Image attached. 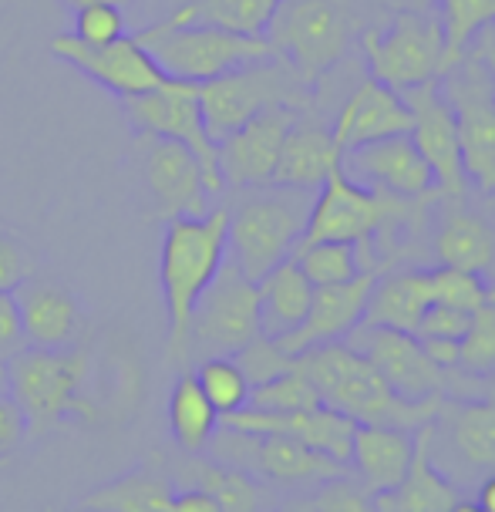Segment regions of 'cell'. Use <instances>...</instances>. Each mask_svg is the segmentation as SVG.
I'll return each instance as SVG.
<instances>
[{
	"label": "cell",
	"instance_id": "obj_18",
	"mask_svg": "<svg viewBox=\"0 0 495 512\" xmlns=\"http://www.w3.org/2000/svg\"><path fill=\"white\" fill-rule=\"evenodd\" d=\"M142 145V172L149 186L152 206L162 219L176 216H206L209 192L203 182L199 159L182 142L155 139V135H139Z\"/></svg>",
	"mask_w": 495,
	"mask_h": 512
},
{
	"label": "cell",
	"instance_id": "obj_26",
	"mask_svg": "<svg viewBox=\"0 0 495 512\" xmlns=\"http://www.w3.org/2000/svg\"><path fill=\"white\" fill-rule=\"evenodd\" d=\"M341 155L344 152L337 149L330 128L297 115V118H293V125H290V132H287V139H283L273 182H277V186L317 192L320 182L327 179V172L341 162Z\"/></svg>",
	"mask_w": 495,
	"mask_h": 512
},
{
	"label": "cell",
	"instance_id": "obj_41",
	"mask_svg": "<svg viewBox=\"0 0 495 512\" xmlns=\"http://www.w3.org/2000/svg\"><path fill=\"white\" fill-rule=\"evenodd\" d=\"M233 361L240 364V371L246 374L250 388H256V384L277 378V374H283V371H290V368H293V358H290V354H283L280 347H277V341H273V337H267V334L253 337L250 344L240 347V351L233 354Z\"/></svg>",
	"mask_w": 495,
	"mask_h": 512
},
{
	"label": "cell",
	"instance_id": "obj_57",
	"mask_svg": "<svg viewBox=\"0 0 495 512\" xmlns=\"http://www.w3.org/2000/svg\"><path fill=\"white\" fill-rule=\"evenodd\" d=\"M0 388H7V368H4V358H0Z\"/></svg>",
	"mask_w": 495,
	"mask_h": 512
},
{
	"label": "cell",
	"instance_id": "obj_15",
	"mask_svg": "<svg viewBox=\"0 0 495 512\" xmlns=\"http://www.w3.org/2000/svg\"><path fill=\"white\" fill-rule=\"evenodd\" d=\"M354 351H361L368 358L388 388L405 401H432L445 398L448 388V371H442L432 358L425 354V347L415 334L394 331V327H371L357 324L347 341Z\"/></svg>",
	"mask_w": 495,
	"mask_h": 512
},
{
	"label": "cell",
	"instance_id": "obj_28",
	"mask_svg": "<svg viewBox=\"0 0 495 512\" xmlns=\"http://www.w3.org/2000/svg\"><path fill=\"white\" fill-rule=\"evenodd\" d=\"M256 294H260V334L283 337L304 324L314 300V283L304 277L297 260L287 256L267 277L256 280Z\"/></svg>",
	"mask_w": 495,
	"mask_h": 512
},
{
	"label": "cell",
	"instance_id": "obj_19",
	"mask_svg": "<svg viewBox=\"0 0 495 512\" xmlns=\"http://www.w3.org/2000/svg\"><path fill=\"white\" fill-rule=\"evenodd\" d=\"M300 112L293 108H267V112L253 115L250 122L229 132L223 142H216L219 176L233 189H256L270 186L277 159L287 139L293 118Z\"/></svg>",
	"mask_w": 495,
	"mask_h": 512
},
{
	"label": "cell",
	"instance_id": "obj_17",
	"mask_svg": "<svg viewBox=\"0 0 495 512\" xmlns=\"http://www.w3.org/2000/svg\"><path fill=\"white\" fill-rule=\"evenodd\" d=\"M408 112H411V142L421 152V159L428 162L435 176V186L442 189L448 199H462L469 189V176L462 166V149H458V132L455 118L448 108L438 81H425L418 88L401 91Z\"/></svg>",
	"mask_w": 495,
	"mask_h": 512
},
{
	"label": "cell",
	"instance_id": "obj_29",
	"mask_svg": "<svg viewBox=\"0 0 495 512\" xmlns=\"http://www.w3.org/2000/svg\"><path fill=\"white\" fill-rule=\"evenodd\" d=\"M428 307H432V297H428V273L425 270L388 273L384 280H374L368 310H364L361 324L394 327V331L415 334L418 320Z\"/></svg>",
	"mask_w": 495,
	"mask_h": 512
},
{
	"label": "cell",
	"instance_id": "obj_58",
	"mask_svg": "<svg viewBox=\"0 0 495 512\" xmlns=\"http://www.w3.org/2000/svg\"><path fill=\"white\" fill-rule=\"evenodd\" d=\"M85 512H95V509H85Z\"/></svg>",
	"mask_w": 495,
	"mask_h": 512
},
{
	"label": "cell",
	"instance_id": "obj_47",
	"mask_svg": "<svg viewBox=\"0 0 495 512\" xmlns=\"http://www.w3.org/2000/svg\"><path fill=\"white\" fill-rule=\"evenodd\" d=\"M21 347H27L24 341V327H21V314H17V300L14 294L0 290V358H11Z\"/></svg>",
	"mask_w": 495,
	"mask_h": 512
},
{
	"label": "cell",
	"instance_id": "obj_27",
	"mask_svg": "<svg viewBox=\"0 0 495 512\" xmlns=\"http://www.w3.org/2000/svg\"><path fill=\"white\" fill-rule=\"evenodd\" d=\"M374 512H452V506L462 499V489H455L442 472L432 465L428 455V425L418 428V445L411 469L405 479L388 492H378Z\"/></svg>",
	"mask_w": 495,
	"mask_h": 512
},
{
	"label": "cell",
	"instance_id": "obj_4",
	"mask_svg": "<svg viewBox=\"0 0 495 512\" xmlns=\"http://www.w3.org/2000/svg\"><path fill=\"white\" fill-rule=\"evenodd\" d=\"M7 395L21 405L27 432L41 435L61 418H98L85 395L88 354L78 347H21L4 361Z\"/></svg>",
	"mask_w": 495,
	"mask_h": 512
},
{
	"label": "cell",
	"instance_id": "obj_23",
	"mask_svg": "<svg viewBox=\"0 0 495 512\" xmlns=\"http://www.w3.org/2000/svg\"><path fill=\"white\" fill-rule=\"evenodd\" d=\"M411 132V112L401 91L381 85L378 78H364L351 95L344 98L337 122L330 128L337 149L347 152L354 145L388 139V135Z\"/></svg>",
	"mask_w": 495,
	"mask_h": 512
},
{
	"label": "cell",
	"instance_id": "obj_1",
	"mask_svg": "<svg viewBox=\"0 0 495 512\" xmlns=\"http://www.w3.org/2000/svg\"><path fill=\"white\" fill-rule=\"evenodd\" d=\"M297 371L314 384L320 405L347 415L357 425H398L421 428L435 418L442 398L432 401H405L388 388L378 368L354 351L351 344H324L293 358Z\"/></svg>",
	"mask_w": 495,
	"mask_h": 512
},
{
	"label": "cell",
	"instance_id": "obj_31",
	"mask_svg": "<svg viewBox=\"0 0 495 512\" xmlns=\"http://www.w3.org/2000/svg\"><path fill=\"white\" fill-rule=\"evenodd\" d=\"M176 486L152 469H135L108 486L88 492L81 499L85 509L95 512H169Z\"/></svg>",
	"mask_w": 495,
	"mask_h": 512
},
{
	"label": "cell",
	"instance_id": "obj_3",
	"mask_svg": "<svg viewBox=\"0 0 495 512\" xmlns=\"http://www.w3.org/2000/svg\"><path fill=\"white\" fill-rule=\"evenodd\" d=\"M314 192L293 186H256L240 189L229 206L226 260L236 263L250 280H260L297 250L304 236Z\"/></svg>",
	"mask_w": 495,
	"mask_h": 512
},
{
	"label": "cell",
	"instance_id": "obj_30",
	"mask_svg": "<svg viewBox=\"0 0 495 512\" xmlns=\"http://www.w3.org/2000/svg\"><path fill=\"white\" fill-rule=\"evenodd\" d=\"M435 256L442 267L485 273L495 260V236L489 223L469 209H452L435 233Z\"/></svg>",
	"mask_w": 495,
	"mask_h": 512
},
{
	"label": "cell",
	"instance_id": "obj_46",
	"mask_svg": "<svg viewBox=\"0 0 495 512\" xmlns=\"http://www.w3.org/2000/svg\"><path fill=\"white\" fill-rule=\"evenodd\" d=\"M27 438V418L21 405L7 395V388H0V459H7L11 452H17Z\"/></svg>",
	"mask_w": 495,
	"mask_h": 512
},
{
	"label": "cell",
	"instance_id": "obj_43",
	"mask_svg": "<svg viewBox=\"0 0 495 512\" xmlns=\"http://www.w3.org/2000/svg\"><path fill=\"white\" fill-rule=\"evenodd\" d=\"M310 512H374V499L361 482L337 475V479L317 486L314 499H310Z\"/></svg>",
	"mask_w": 495,
	"mask_h": 512
},
{
	"label": "cell",
	"instance_id": "obj_52",
	"mask_svg": "<svg viewBox=\"0 0 495 512\" xmlns=\"http://www.w3.org/2000/svg\"><path fill=\"white\" fill-rule=\"evenodd\" d=\"M479 58L489 64V75H492V88H495V44H485V48L479 51Z\"/></svg>",
	"mask_w": 495,
	"mask_h": 512
},
{
	"label": "cell",
	"instance_id": "obj_51",
	"mask_svg": "<svg viewBox=\"0 0 495 512\" xmlns=\"http://www.w3.org/2000/svg\"><path fill=\"white\" fill-rule=\"evenodd\" d=\"M391 11H432L435 0H384Z\"/></svg>",
	"mask_w": 495,
	"mask_h": 512
},
{
	"label": "cell",
	"instance_id": "obj_36",
	"mask_svg": "<svg viewBox=\"0 0 495 512\" xmlns=\"http://www.w3.org/2000/svg\"><path fill=\"white\" fill-rule=\"evenodd\" d=\"M361 243H344V240H320L307 243L293 250V260L304 270V277L314 287H334V283H347L361 277Z\"/></svg>",
	"mask_w": 495,
	"mask_h": 512
},
{
	"label": "cell",
	"instance_id": "obj_55",
	"mask_svg": "<svg viewBox=\"0 0 495 512\" xmlns=\"http://www.w3.org/2000/svg\"><path fill=\"white\" fill-rule=\"evenodd\" d=\"M485 398H489L492 405H495V378H492V381H485Z\"/></svg>",
	"mask_w": 495,
	"mask_h": 512
},
{
	"label": "cell",
	"instance_id": "obj_42",
	"mask_svg": "<svg viewBox=\"0 0 495 512\" xmlns=\"http://www.w3.org/2000/svg\"><path fill=\"white\" fill-rule=\"evenodd\" d=\"M75 34L78 41L91 44V48H102V44H112L125 34V17L122 7L112 4H85L75 7Z\"/></svg>",
	"mask_w": 495,
	"mask_h": 512
},
{
	"label": "cell",
	"instance_id": "obj_38",
	"mask_svg": "<svg viewBox=\"0 0 495 512\" xmlns=\"http://www.w3.org/2000/svg\"><path fill=\"white\" fill-rule=\"evenodd\" d=\"M458 371L472 374V378L495 374V290L469 317V327L458 341Z\"/></svg>",
	"mask_w": 495,
	"mask_h": 512
},
{
	"label": "cell",
	"instance_id": "obj_25",
	"mask_svg": "<svg viewBox=\"0 0 495 512\" xmlns=\"http://www.w3.org/2000/svg\"><path fill=\"white\" fill-rule=\"evenodd\" d=\"M418 445V428L398 425H357L351 442V465L357 482L378 496L405 479Z\"/></svg>",
	"mask_w": 495,
	"mask_h": 512
},
{
	"label": "cell",
	"instance_id": "obj_7",
	"mask_svg": "<svg viewBox=\"0 0 495 512\" xmlns=\"http://www.w3.org/2000/svg\"><path fill=\"white\" fill-rule=\"evenodd\" d=\"M310 102H314V88H307L280 58L243 64L229 75L199 85V108H203V122L213 142H223L229 132H236L267 108L304 112Z\"/></svg>",
	"mask_w": 495,
	"mask_h": 512
},
{
	"label": "cell",
	"instance_id": "obj_6",
	"mask_svg": "<svg viewBox=\"0 0 495 512\" xmlns=\"http://www.w3.org/2000/svg\"><path fill=\"white\" fill-rule=\"evenodd\" d=\"M135 38L149 48L165 78L192 81V85L229 75L243 64L277 58L263 34H236L213 24H169L165 17Z\"/></svg>",
	"mask_w": 495,
	"mask_h": 512
},
{
	"label": "cell",
	"instance_id": "obj_39",
	"mask_svg": "<svg viewBox=\"0 0 495 512\" xmlns=\"http://www.w3.org/2000/svg\"><path fill=\"white\" fill-rule=\"evenodd\" d=\"M425 273H428V297H432V304L475 314V310L492 297V290H489V283L482 280V273L442 267V263H438L435 270H425Z\"/></svg>",
	"mask_w": 495,
	"mask_h": 512
},
{
	"label": "cell",
	"instance_id": "obj_32",
	"mask_svg": "<svg viewBox=\"0 0 495 512\" xmlns=\"http://www.w3.org/2000/svg\"><path fill=\"white\" fill-rule=\"evenodd\" d=\"M169 428L179 448H186L189 455L206 452L219 428V411L209 405V398L203 395L192 371L179 374L176 388L169 395Z\"/></svg>",
	"mask_w": 495,
	"mask_h": 512
},
{
	"label": "cell",
	"instance_id": "obj_8",
	"mask_svg": "<svg viewBox=\"0 0 495 512\" xmlns=\"http://www.w3.org/2000/svg\"><path fill=\"white\" fill-rule=\"evenodd\" d=\"M361 48L371 78L394 91L445 75V38L432 11H391L384 27L364 31Z\"/></svg>",
	"mask_w": 495,
	"mask_h": 512
},
{
	"label": "cell",
	"instance_id": "obj_49",
	"mask_svg": "<svg viewBox=\"0 0 495 512\" xmlns=\"http://www.w3.org/2000/svg\"><path fill=\"white\" fill-rule=\"evenodd\" d=\"M425 354L438 364L442 371H455L458 368V341H445V337H435V341H421Z\"/></svg>",
	"mask_w": 495,
	"mask_h": 512
},
{
	"label": "cell",
	"instance_id": "obj_53",
	"mask_svg": "<svg viewBox=\"0 0 495 512\" xmlns=\"http://www.w3.org/2000/svg\"><path fill=\"white\" fill-rule=\"evenodd\" d=\"M452 512H485V509H482L475 499H465V496H462V499H458L455 506H452Z\"/></svg>",
	"mask_w": 495,
	"mask_h": 512
},
{
	"label": "cell",
	"instance_id": "obj_48",
	"mask_svg": "<svg viewBox=\"0 0 495 512\" xmlns=\"http://www.w3.org/2000/svg\"><path fill=\"white\" fill-rule=\"evenodd\" d=\"M169 512H223V506H219L209 492L196 489V486H186V489H176Z\"/></svg>",
	"mask_w": 495,
	"mask_h": 512
},
{
	"label": "cell",
	"instance_id": "obj_56",
	"mask_svg": "<svg viewBox=\"0 0 495 512\" xmlns=\"http://www.w3.org/2000/svg\"><path fill=\"white\" fill-rule=\"evenodd\" d=\"M277 512H310V502H304V506H287V509H277Z\"/></svg>",
	"mask_w": 495,
	"mask_h": 512
},
{
	"label": "cell",
	"instance_id": "obj_54",
	"mask_svg": "<svg viewBox=\"0 0 495 512\" xmlns=\"http://www.w3.org/2000/svg\"><path fill=\"white\" fill-rule=\"evenodd\" d=\"M71 7H85V4H112V7H125L128 0H68Z\"/></svg>",
	"mask_w": 495,
	"mask_h": 512
},
{
	"label": "cell",
	"instance_id": "obj_12",
	"mask_svg": "<svg viewBox=\"0 0 495 512\" xmlns=\"http://www.w3.org/2000/svg\"><path fill=\"white\" fill-rule=\"evenodd\" d=\"M438 88L452 108L465 176L482 192H495V88L489 64L475 51L465 54L438 78Z\"/></svg>",
	"mask_w": 495,
	"mask_h": 512
},
{
	"label": "cell",
	"instance_id": "obj_5",
	"mask_svg": "<svg viewBox=\"0 0 495 512\" xmlns=\"http://www.w3.org/2000/svg\"><path fill=\"white\" fill-rule=\"evenodd\" d=\"M263 38L307 88L320 85L344 61L354 41V17L341 0H280Z\"/></svg>",
	"mask_w": 495,
	"mask_h": 512
},
{
	"label": "cell",
	"instance_id": "obj_45",
	"mask_svg": "<svg viewBox=\"0 0 495 512\" xmlns=\"http://www.w3.org/2000/svg\"><path fill=\"white\" fill-rule=\"evenodd\" d=\"M469 317L472 314H465V310L432 304L425 314H421L418 327H415V337H418V341H435V337H445V341H462L465 327H469Z\"/></svg>",
	"mask_w": 495,
	"mask_h": 512
},
{
	"label": "cell",
	"instance_id": "obj_35",
	"mask_svg": "<svg viewBox=\"0 0 495 512\" xmlns=\"http://www.w3.org/2000/svg\"><path fill=\"white\" fill-rule=\"evenodd\" d=\"M445 38V71L469 54L472 41L495 24V0H435Z\"/></svg>",
	"mask_w": 495,
	"mask_h": 512
},
{
	"label": "cell",
	"instance_id": "obj_24",
	"mask_svg": "<svg viewBox=\"0 0 495 512\" xmlns=\"http://www.w3.org/2000/svg\"><path fill=\"white\" fill-rule=\"evenodd\" d=\"M24 341L31 347H71L81 327V307L68 287L54 280L27 277L14 290Z\"/></svg>",
	"mask_w": 495,
	"mask_h": 512
},
{
	"label": "cell",
	"instance_id": "obj_14",
	"mask_svg": "<svg viewBox=\"0 0 495 512\" xmlns=\"http://www.w3.org/2000/svg\"><path fill=\"white\" fill-rule=\"evenodd\" d=\"M391 192L371 189L354 182L337 162L327 172L314 192V206H310L304 236L297 246L320 243V240H344V243H368L371 233H378L391 219L394 209L388 206ZM398 199V196H394Z\"/></svg>",
	"mask_w": 495,
	"mask_h": 512
},
{
	"label": "cell",
	"instance_id": "obj_9",
	"mask_svg": "<svg viewBox=\"0 0 495 512\" xmlns=\"http://www.w3.org/2000/svg\"><path fill=\"white\" fill-rule=\"evenodd\" d=\"M260 337V294L236 263H223L192 307L186 327V358H233Z\"/></svg>",
	"mask_w": 495,
	"mask_h": 512
},
{
	"label": "cell",
	"instance_id": "obj_50",
	"mask_svg": "<svg viewBox=\"0 0 495 512\" xmlns=\"http://www.w3.org/2000/svg\"><path fill=\"white\" fill-rule=\"evenodd\" d=\"M475 502H479L485 512H495V472L489 475V479L479 482V489H475Z\"/></svg>",
	"mask_w": 495,
	"mask_h": 512
},
{
	"label": "cell",
	"instance_id": "obj_40",
	"mask_svg": "<svg viewBox=\"0 0 495 512\" xmlns=\"http://www.w3.org/2000/svg\"><path fill=\"white\" fill-rule=\"evenodd\" d=\"M246 408L277 411V415H283V411H307V408H320V395H317L314 384L297 371V364H293L290 371H283V374H277V378L250 388V401H246Z\"/></svg>",
	"mask_w": 495,
	"mask_h": 512
},
{
	"label": "cell",
	"instance_id": "obj_11",
	"mask_svg": "<svg viewBox=\"0 0 495 512\" xmlns=\"http://www.w3.org/2000/svg\"><path fill=\"white\" fill-rule=\"evenodd\" d=\"M118 102H122L128 125L139 135H155V139H172L186 145L199 159L206 192L209 196H223L226 182L219 176L216 142L209 139L203 108H199V85L179 78H162V85H155L152 91L125 95Z\"/></svg>",
	"mask_w": 495,
	"mask_h": 512
},
{
	"label": "cell",
	"instance_id": "obj_16",
	"mask_svg": "<svg viewBox=\"0 0 495 512\" xmlns=\"http://www.w3.org/2000/svg\"><path fill=\"white\" fill-rule=\"evenodd\" d=\"M51 54L81 71L85 78H91L95 85L112 91L115 98L142 95V91L162 85L165 78L149 48L135 34H122L118 41L102 44V48H91V44L78 41L75 34H58L51 41Z\"/></svg>",
	"mask_w": 495,
	"mask_h": 512
},
{
	"label": "cell",
	"instance_id": "obj_44",
	"mask_svg": "<svg viewBox=\"0 0 495 512\" xmlns=\"http://www.w3.org/2000/svg\"><path fill=\"white\" fill-rule=\"evenodd\" d=\"M34 270H38L34 253L27 250L17 236L0 233V290L14 294V290L21 287L27 277H34Z\"/></svg>",
	"mask_w": 495,
	"mask_h": 512
},
{
	"label": "cell",
	"instance_id": "obj_34",
	"mask_svg": "<svg viewBox=\"0 0 495 512\" xmlns=\"http://www.w3.org/2000/svg\"><path fill=\"white\" fill-rule=\"evenodd\" d=\"M280 0H189L176 7L169 24H213L236 34H263Z\"/></svg>",
	"mask_w": 495,
	"mask_h": 512
},
{
	"label": "cell",
	"instance_id": "obj_37",
	"mask_svg": "<svg viewBox=\"0 0 495 512\" xmlns=\"http://www.w3.org/2000/svg\"><path fill=\"white\" fill-rule=\"evenodd\" d=\"M192 374H196L209 405L219 411V418L246 408V401H250V381L233 358H203Z\"/></svg>",
	"mask_w": 495,
	"mask_h": 512
},
{
	"label": "cell",
	"instance_id": "obj_2",
	"mask_svg": "<svg viewBox=\"0 0 495 512\" xmlns=\"http://www.w3.org/2000/svg\"><path fill=\"white\" fill-rule=\"evenodd\" d=\"M226 226L229 206H213L206 216L165 219L159 280L165 317H169V354L176 361H186V327L192 307L226 263Z\"/></svg>",
	"mask_w": 495,
	"mask_h": 512
},
{
	"label": "cell",
	"instance_id": "obj_22",
	"mask_svg": "<svg viewBox=\"0 0 495 512\" xmlns=\"http://www.w3.org/2000/svg\"><path fill=\"white\" fill-rule=\"evenodd\" d=\"M374 280H378L374 277V270H364L361 277H354L347 283L314 287V300H310L304 324H300L297 331L283 334V337H273V341H277L280 351L290 354V358L310 351V347L347 341V334H351L354 327L364 320Z\"/></svg>",
	"mask_w": 495,
	"mask_h": 512
},
{
	"label": "cell",
	"instance_id": "obj_10",
	"mask_svg": "<svg viewBox=\"0 0 495 512\" xmlns=\"http://www.w3.org/2000/svg\"><path fill=\"white\" fill-rule=\"evenodd\" d=\"M432 465L455 489H479L495 472V405L489 398H442L428 422Z\"/></svg>",
	"mask_w": 495,
	"mask_h": 512
},
{
	"label": "cell",
	"instance_id": "obj_21",
	"mask_svg": "<svg viewBox=\"0 0 495 512\" xmlns=\"http://www.w3.org/2000/svg\"><path fill=\"white\" fill-rule=\"evenodd\" d=\"M223 428H236V432H250V435H287L293 442L317 448V452L330 455L334 462L351 465V442H354V428L347 415L334 408H307V411H256V408H240L233 415L219 418Z\"/></svg>",
	"mask_w": 495,
	"mask_h": 512
},
{
	"label": "cell",
	"instance_id": "obj_20",
	"mask_svg": "<svg viewBox=\"0 0 495 512\" xmlns=\"http://www.w3.org/2000/svg\"><path fill=\"white\" fill-rule=\"evenodd\" d=\"M341 169L361 186L391 192L398 199H418L435 189L432 169L421 159L408 132L354 145L341 155Z\"/></svg>",
	"mask_w": 495,
	"mask_h": 512
},
{
	"label": "cell",
	"instance_id": "obj_13",
	"mask_svg": "<svg viewBox=\"0 0 495 512\" xmlns=\"http://www.w3.org/2000/svg\"><path fill=\"white\" fill-rule=\"evenodd\" d=\"M213 459L236 465V469L256 475V479L283 482V486H304V482H327L337 475H347V465L334 462L330 455L293 442L287 435H250L236 428H216Z\"/></svg>",
	"mask_w": 495,
	"mask_h": 512
},
{
	"label": "cell",
	"instance_id": "obj_33",
	"mask_svg": "<svg viewBox=\"0 0 495 512\" xmlns=\"http://www.w3.org/2000/svg\"><path fill=\"white\" fill-rule=\"evenodd\" d=\"M189 475V486L209 492L223 512H263L267 489L256 482V475L236 469V465L216 462V459H192L182 465Z\"/></svg>",
	"mask_w": 495,
	"mask_h": 512
}]
</instances>
